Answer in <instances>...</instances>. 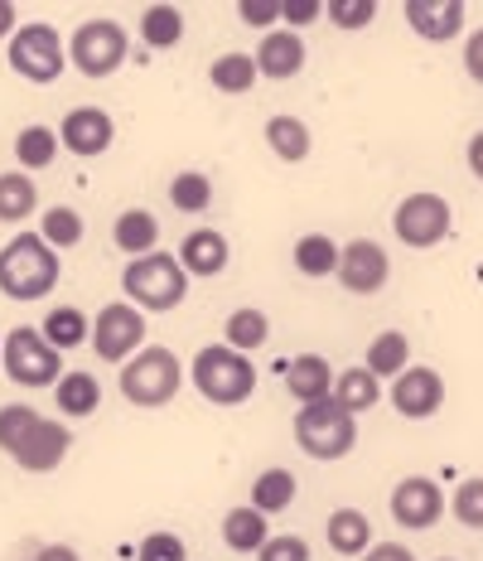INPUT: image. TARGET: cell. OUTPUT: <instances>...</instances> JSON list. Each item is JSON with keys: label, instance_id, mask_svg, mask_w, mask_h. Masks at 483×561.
I'll return each instance as SVG.
<instances>
[{"label": "cell", "instance_id": "44", "mask_svg": "<svg viewBox=\"0 0 483 561\" xmlns=\"http://www.w3.org/2000/svg\"><path fill=\"white\" fill-rule=\"evenodd\" d=\"M363 561H416V557H411V547H406V542H377Z\"/></svg>", "mask_w": 483, "mask_h": 561}, {"label": "cell", "instance_id": "14", "mask_svg": "<svg viewBox=\"0 0 483 561\" xmlns=\"http://www.w3.org/2000/svg\"><path fill=\"white\" fill-rule=\"evenodd\" d=\"M392 407L406 421H430L445 407V378L435 368H406L392 382Z\"/></svg>", "mask_w": 483, "mask_h": 561}, {"label": "cell", "instance_id": "36", "mask_svg": "<svg viewBox=\"0 0 483 561\" xmlns=\"http://www.w3.org/2000/svg\"><path fill=\"white\" fill-rule=\"evenodd\" d=\"M170 204L180 208V214H204L208 204H214V180L198 170H184L170 180Z\"/></svg>", "mask_w": 483, "mask_h": 561}, {"label": "cell", "instance_id": "34", "mask_svg": "<svg viewBox=\"0 0 483 561\" xmlns=\"http://www.w3.org/2000/svg\"><path fill=\"white\" fill-rule=\"evenodd\" d=\"M58 131H49V126H25V131L15 136V160H20V170H49L54 165V156H58Z\"/></svg>", "mask_w": 483, "mask_h": 561}, {"label": "cell", "instance_id": "1", "mask_svg": "<svg viewBox=\"0 0 483 561\" xmlns=\"http://www.w3.org/2000/svg\"><path fill=\"white\" fill-rule=\"evenodd\" d=\"M68 446H73V436H68L64 421L39 416V412H34V407H25V402L0 407V450H5L10 460L20 465V470L49 474V470H58V465H64Z\"/></svg>", "mask_w": 483, "mask_h": 561}, {"label": "cell", "instance_id": "43", "mask_svg": "<svg viewBox=\"0 0 483 561\" xmlns=\"http://www.w3.org/2000/svg\"><path fill=\"white\" fill-rule=\"evenodd\" d=\"M464 73L474 78V83H483V30H474L464 39Z\"/></svg>", "mask_w": 483, "mask_h": 561}, {"label": "cell", "instance_id": "29", "mask_svg": "<svg viewBox=\"0 0 483 561\" xmlns=\"http://www.w3.org/2000/svg\"><path fill=\"white\" fill-rule=\"evenodd\" d=\"M368 368L377 373V378H402V373L411 368V344L402 330H382L368 344Z\"/></svg>", "mask_w": 483, "mask_h": 561}, {"label": "cell", "instance_id": "13", "mask_svg": "<svg viewBox=\"0 0 483 561\" xmlns=\"http://www.w3.org/2000/svg\"><path fill=\"white\" fill-rule=\"evenodd\" d=\"M338 286L348 290V296H377V290L387 286V276H392V262H387V252L377 248L372 238H353L344 252H338Z\"/></svg>", "mask_w": 483, "mask_h": 561}, {"label": "cell", "instance_id": "22", "mask_svg": "<svg viewBox=\"0 0 483 561\" xmlns=\"http://www.w3.org/2000/svg\"><path fill=\"white\" fill-rule=\"evenodd\" d=\"M222 542H228L232 552H262V547L271 542V533H266V513H262V508H252V504L222 513Z\"/></svg>", "mask_w": 483, "mask_h": 561}, {"label": "cell", "instance_id": "11", "mask_svg": "<svg viewBox=\"0 0 483 561\" xmlns=\"http://www.w3.org/2000/svg\"><path fill=\"white\" fill-rule=\"evenodd\" d=\"M126 49L131 44H126V30L116 20H88L68 39V58H73V68L82 78H112L126 64Z\"/></svg>", "mask_w": 483, "mask_h": 561}, {"label": "cell", "instance_id": "12", "mask_svg": "<svg viewBox=\"0 0 483 561\" xmlns=\"http://www.w3.org/2000/svg\"><path fill=\"white\" fill-rule=\"evenodd\" d=\"M445 508H450V499H445L440 484L426 474H406L402 484L392 489V518H396V528H406V533L435 528V523L445 518Z\"/></svg>", "mask_w": 483, "mask_h": 561}, {"label": "cell", "instance_id": "9", "mask_svg": "<svg viewBox=\"0 0 483 561\" xmlns=\"http://www.w3.org/2000/svg\"><path fill=\"white\" fill-rule=\"evenodd\" d=\"M392 228H396V238H402L406 248H416V252H421V248H435V242L450 238L455 208H450V198H445V194L416 190V194H406L402 204H396Z\"/></svg>", "mask_w": 483, "mask_h": 561}, {"label": "cell", "instance_id": "30", "mask_svg": "<svg viewBox=\"0 0 483 561\" xmlns=\"http://www.w3.org/2000/svg\"><path fill=\"white\" fill-rule=\"evenodd\" d=\"M296 494H300V484H296V474L290 470H262L252 479V508H262L266 518L296 504Z\"/></svg>", "mask_w": 483, "mask_h": 561}, {"label": "cell", "instance_id": "20", "mask_svg": "<svg viewBox=\"0 0 483 561\" xmlns=\"http://www.w3.org/2000/svg\"><path fill=\"white\" fill-rule=\"evenodd\" d=\"M334 368H329V358L320 354H300L296 364H290V392H296L300 407H314V402H329L334 397Z\"/></svg>", "mask_w": 483, "mask_h": 561}, {"label": "cell", "instance_id": "28", "mask_svg": "<svg viewBox=\"0 0 483 561\" xmlns=\"http://www.w3.org/2000/svg\"><path fill=\"white\" fill-rule=\"evenodd\" d=\"M140 39L150 49H174L184 39V10L180 5H146L140 10Z\"/></svg>", "mask_w": 483, "mask_h": 561}, {"label": "cell", "instance_id": "37", "mask_svg": "<svg viewBox=\"0 0 483 561\" xmlns=\"http://www.w3.org/2000/svg\"><path fill=\"white\" fill-rule=\"evenodd\" d=\"M455 518L464 523V528L483 533V479H464V484L455 489Z\"/></svg>", "mask_w": 483, "mask_h": 561}, {"label": "cell", "instance_id": "39", "mask_svg": "<svg viewBox=\"0 0 483 561\" xmlns=\"http://www.w3.org/2000/svg\"><path fill=\"white\" fill-rule=\"evenodd\" d=\"M280 15H286V0H242V5H238V20H242V25L266 30V34L280 25Z\"/></svg>", "mask_w": 483, "mask_h": 561}, {"label": "cell", "instance_id": "19", "mask_svg": "<svg viewBox=\"0 0 483 561\" xmlns=\"http://www.w3.org/2000/svg\"><path fill=\"white\" fill-rule=\"evenodd\" d=\"M112 242L131 256V262L136 256L160 252V218L150 214V208H126V214L116 218V228H112Z\"/></svg>", "mask_w": 483, "mask_h": 561}, {"label": "cell", "instance_id": "46", "mask_svg": "<svg viewBox=\"0 0 483 561\" xmlns=\"http://www.w3.org/2000/svg\"><path fill=\"white\" fill-rule=\"evenodd\" d=\"M15 20H20V10L10 0H0V39H15Z\"/></svg>", "mask_w": 483, "mask_h": 561}, {"label": "cell", "instance_id": "26", "mask_svg": "<svg viewBox=\"0 0 483 561\" xmlns=\"http://www.w3.org/2000/svg\"><path fill=\"white\" fill-rule=\"evenodd\" d=\"M266 146L276 150L286 165H300V160L310 156V126H304L300 116H271L266 122Z\"/></svg>", "mask_w": 483, "mask_h": 561}, {"label": "cell", "instance_id": "42", "mask_svg": "<svg viewBox=\"0 0 483 561\" xmlns=\"http://www.w3.org/2000/svg\"><path fill=\"white\" fill-rule=\"evenodd\" d=\"M329 5H320V0H286V30H304V25H314V20L324 15Z\"/></svg>", "mask_w": 483, "mask_h": 561}, {"label": "cell", "instance_id": "5", "mask_svg": "<svg viewBox=\"0 0 483 561\" xmlns=\"http://www.w3.org/2000/svg\"><path fill=\"white\" fill-rule=\"evenodd\" d=\"M180 388H184V364L164 344H146L131 364L122 368V397L131 407H146V412L170 407L174 397H180Z\"/></svg>", "mask_w": 483, "mask_h": 561}, {"label": "cell", "instance_id": "24", "mask_svg": "<svg viewBox=\"0 0 483 561\" xmlns=\"http://www.w3.org/2000/svg\"><path fill=\"white\" fill-rule=\"evenodd\" d=\"M39 334L49 339V344L64 354V348H78V344H92V320L82 314L78 306H54L49 314H44Z\"/></svg>", "mask_w": 483, "mask_h": 561}, {"label": "cell", "instance_id": "10", "mask_svg": "<svg viewBox=\"0 0 483 561\" xmlns=\"http://www.w3.org/2000/svg\"><path fill=\"white\" fill-rule=\"evenodd\" d=\"M92 348H97L102 364H131V358L146 348V314H140L131 300H112V306L97 310L92 320Z\"/></svg>", "mask_w": 483, "mask_h": 561}, {"label": "cell", "instance_id": "17", "mask_svg": "<svg viewBox=\"0 0 483 561\" xmlns=\"http://www.w3.org/2000/svg\"><path fill=\"white\" fill-rule=\"evenodd\" d=\"M256 68H262V78H276V83L296 78L300 68H304V39H300L296 30H271V34H262Z\"/></svg>", "mask_w": 483, "mask_h": 561}, {"label": "cell", "instance_id": "48", "mask_svg": "<svg viewBox=\"0 0 483 561\" xmlns=\"http://www.w3.org/2000/svg\"><path fill=\"white\" fill-rule=\"evenodd\" d=\"M440 561H450V557H440Z\"/></svg>", "mask_w": 483, "mask_h": 561}, {"label": "cell", "instance_id": "47", "mask_svg": "<svg viewBox=\"0 0 483 561\" xmlns=\"http://www.w3.org/2000/svg\"><path fill=\"white\" fill-rule=\"evenodd\" d=\"M469 170H474V180H483V131H474V140H469Z\"/></svg>", "mask_w": 483, "mask_h": 561}, {"label": "cell", "instance_id": "32", "mask_svg": "<svg viewBox=\"0 0 483 561\" xmlns=\"http://www.w3.org/2000/svg\"><path fill=\"white\" fill-rule=\"evenodd\" d=\"M222 339H228V348H238V354H252V348H262L271 339V320L262 310L242 306L228 314V324H222Z\"/></svg>", "mask_w": 483, "mask_h": 561}, {"label": "cell", "instance_id": "23", "mask_svg": "<svg viewBox=\"0 0 483 561\" xmlns=\"http://www.w3.org/2000/svg\"><path fill=\"white\" fill-rule=\"evenodd\" d=\"M54 402H58V412H64L68 421H82V416H92L102 407V382L92 378V373H68V378H58Z\"/></svg>", "mask_w": 483, "mask_h": 561}, {"label": "cell", "instance_id": "2", "mask_svg": "<svg viewBox=\"0 0 483 561\" xmlns=\"http://www.w3.org/2000/svg\"><path fill=\"white\" fill-rule=\"evenodd\" d=\"M58 286V252L39 232H15L0 248V290L10 300H44Z\"/></svg>", "mask_w": 483, "mask_h": 561}, {"label": "cell", "instance_id": "31", "mask_svg": "<svg viewBox=\"0 0 483 561\" xmlns=\"http://www.w3.org/2000/svg\"><path fill=\"white\" fill-rule=\"evenodd\" d=\"M208 78H214L218 92H252L256 78H262V68H256V54H222L214 58V68H208Z\"/></svg>", "mask_w": 483, "mask_h": 561}, {"label": "cell", "instance_id": "4", "mask_svg": "<svg viewBox=\"0 0 483 561\" xmlns=\"http://www.w3.org/2000/svg\"><path fill=\"white\" fill-rule=\"evenodd\" d=\"M122 290L126 300L140 310V314H164L174 306H184V290H188V272L180 266V256L170 252H150V256H136L131 266L122 272Z\"/></svg>", "mask_w": 483, "mask_h": 561}, {"label": "cell", "instance_id": "45", "mask_svg": "<svg viewBox=\"0 0 483 561\" xmlns=\"http://www.w3.org/2000/svg\"><path fill=\"white\" fill-rule=\"evenodd\" d=\"M34 561H82L73 547H64V542H49V547H39V552H34Z\"/></svg>", "mask_w": 483, "mask_h": 561}, {"label": "cell", "instance_id": "35", "mask_svg": "<svg viewBox=\"0 0 483 561\" xmlns=\"http://www.w3.org/2000/svg\"><path fill=\"white\" fill-rule=\"evenodd\" d=\"M82 214L78 208H68V204H54V208H44V224H39V238L49 242L54 252H68V248H78L82 242Z\"/></svg>", "mask_w": 483, "mask_h": 561}, {"label": "cell", "instance_id": "49", "mask_svg": "<svg viewBox=\"0 0 483 561\" xmlns=\"http://www.w3.org/2000/svg\"><path fill=\"white\" fill-rule=\"evenodd\" d=\"M0 344H5V339H0Z\"/></svg>", "mask_w": 483, "mask_h": 561}, {"label": "cell", "instance_id": "38", "mask_svg": "<svg viewBox=\"0 0 483 561\" xmlns=\"http://www.w3.org/2000/svg\"><path fill=\"white\" fill-rule=\"evenodd\" d=\"M324 15L334 20L338 30H368L377 20V0H334Z\"/></svg>", "mask_w": 483, "mask_h": 561}, {"label": "cell", "instance_id": "21", "mask_svg": "<svg viewBox=\"0 0 483 561\" xmlns=\"http://www.w3.org/2000/svg\"><path fill=\"white\" fill-rule=\"evenodd\" d=\"M329 547H334L338 557H368L372 552V523H368V513H358V508L329 513Z\"/></svg>", "mask_w": 483, "mask_h": 561}, {"label": "cell", "instance_id": "6", "mask_svg": "<svg viewBox=\"0 0 483 561\" xmlns=\"http://www.w3.org/2000/svg\"><path fill=\"white\" fill-rule=\"evenodd\" d=\"M296 440L310 460H344L358 446V421L353 412L329 397V402H314V407H300L296 416Z\"/></svg>", "mask_w": 483, "mask_h": 561}, {"label": "cell", "instance_id": "33", "mask_svg": "<svg viewBox=\"0 0 483 561\" xmlns=\"http://www.w3.org/2000/svg\"><path fill=\"white\" fill-rule=\"evenodd\" d=\"M334 402L344 407V412H368V407H377V373L363 364V368H344L334 382Z\"/></svg>", "mask_w": 483, "mask_h": 561}, {"label": "cell", "instance_id": "15", "mask_svg": "<svg viewBox=\"0 0 483 561\" xmlns=\"http://www.w3.org/2000/svg\"><path fill=\"white\" fill-rule=\"evenodd\" d=\"M112 136H116V126H112V116L102 107H73L64 116V126H58V140H64V146L73 150V156H82V160L102 156V150L112 146Z\"/></svg>", "mask_w": 483, "mask_h": 561}, {"label": "cell", "instance_id": "41", "mask_svg": "<svg viewBox=\"0 0 483 561\" xmlns=\"http://www.w3.org/2000/svg\"><path fill=\"white\" fill-rule=\"evenodd\" d=\"M256 557L262 561H310V542H304V537H271Z\"/></svg>", "mask_w": 483, "mask_h": 561}, {"label": "cell", "instance_id": "27", "mask_svg": "<svg viewBox=\"0 0 483 561\" xmlns=\"http://www.w3.org/2000/svg\"><path fill=\"white\" fill-rule=\"evenodd\" d=\"M338 242L329 238V232H304V238L296 242V266H300V276H310V280H320V276H334L338 272Z\"/></svg>", "mask_w": 483, "mask_h": 561}, {"label": "cell", "instance_id": "7", "mask_svg": "<svg viewBox=\"0 0 483 561\" xmlns=\"http://www.w3.org/2000/svg\"><path fill=\"white\" fill-rule=\"evenodd\" d=\"M0 368L10 373V382L20 388H58L64 378V364H58V348L30 324H15L0 344Z\"/></svg>", "mask_w": 483, "mask_h": 561}, {"label": "cell", "instance_id": "40", "mask_svg": "<svg viewBox=\"0 0 483 561\" xmlns=\"http://www.w3.org/2000/svg\"><path fill=\"white\" fill-rule=\"evenodd\" d=\"M140 561H184V537L150 533L146 542H140Z\"/></svg>", "mask_w": 483, "mask_h": 561}, {"label": "cell", "instance_id": "18", "mask_svg": "<svg viewBox=\"0 0 483 561\" xmlns=\"http://www.w3.org/2000/svg\"><path fill=\"white\" fill-rule=\"evenodd\" d=\"M228 238L214 228H194L184 238V248H180V266L188 276H218L222 266H228Z\"/></svg>", "mask_w": 483, "mask_h": 561}, {"label": "cell", "instance_id": "25", "mask_svg": "<svg viewBox=\"0 0 483 561\" xmlns=\"http://www.w3.org/2000/svg\"><path fill=\"white\" fill-rule=\"evenodd\" d=\"M39 208V190L25 170L0 174V224H25V218Z\"/></svg>", "mask_w": 483, "mask_h": 561}, {"label": "cell", "instance_id": "16", "mask_svg": "<svg viewBox=\"0 0 483 561\" xmlns=\"http://www.w3.org/2000/svg\"><path fill=\"white\" fill-rule=\"evenodd\" d=\"M402 15L426 44H445L464 30V0H406Z\"/></svg>", "mask_w": 483, "mask_h": 561}, {"label": "cell", "instance_id": "3", "mask_svg": "<svg viewBox=\"0 0 483 561\" xmlns=\"http://www.w3.org/2000/svg\"><path fill=\"white\" fill-rule=\"evenodd\" d=\"M188 382L208 397L214 407H242L256 392V368L252 358L228 344H204L188 364Z\"/></svg>", "mask_w": 483, "mask_h": 561}, {"label": "cell", "instance_id": "8", "mask_svg": "<svg viewBox=\"0 0 483 561\" xmlns=\"http://www.w3.org/2000/svg\"><path fill=\"white\" fill-rule=\"evenodd\" d=\"M10 68H15L25 83L34 88H49L58 83V73H64L68 64V49H64V34H58L54 25H44V20H34V25L15 30V39H10Z\"/></svg>", "mask_w": 483, "mask_h": 561}]
</instances>
